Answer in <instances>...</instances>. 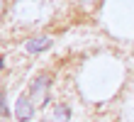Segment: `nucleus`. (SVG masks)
Returning <instances> with one entry per match:
<instances>
[{"mask_svg": "<svg viewBox=\"0 0 134 122\" xmlns=\"http://www.w3.org/2000/svg\"><path fill=\"white\" fill-rule=\"evenodd\" d=\"M49 83H51L49 76H39L34 83H32V95H29V98L37 100L39 105H44V103H46V91H49Z\"/></svg>", "mask_w": 134, "mask_h": 122, "instance_id": "f257e3e1", "label": "nucleus"}, {"mask_svg": "<svg viewBox=\"0 0 134 122\" xmlns=\"http://www.w3.org/2000/svg\"><path fill=\"white\" fill-rule=\"evenodd\" d=\"M34 115V100L29 95H22L17 100V108H15V117L17 120H29Z\"/></svg>", "mask_w": 134, "mask_h": 122, "instance_id": "f03ea898", "label": "nucleus"}, {"mask_svg": "<svg viewBox=\"0 0 134 122\" xmlns=\"http://www.w3.org/2000/svg\"><path fill=\"white\" fill-rule=\"evenodd\" d=\"M51 46V37H32L25 42V51L27 54H37V51H44V49Z\"/></svg>", "mask_w": 134, "mask_h": 122, "instance_id": "7ed1b4c3", "label": "nucleus"}]
</instances>
